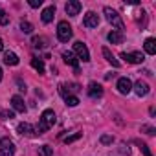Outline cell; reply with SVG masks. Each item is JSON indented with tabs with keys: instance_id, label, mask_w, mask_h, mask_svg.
I'll return each instance as SVG.
<instances>
[{
	"instance_id": "6da1fadb",
	"label": "cell",
	"mask_w": 156,
	"mask_h": 156,
	"mask_svg": "<svg viewBox=\"0 0 156 156\" xmlns=\"http://www.w3.org/2000/svg\"><path fill=\"white\" fill-rule=\"evenodd\" d=\"M53 123H55V114H53V110H44L42 116H41L39 127H37L35 130H37L39 134H42V132H46L50 127H53Z\"/></svg>"
},
{
	"instance_id": "7a4b0ae2",
	"label": "cell",
	"mask_w": 156,
	"mask_h": 156,
	"mask_svg": "<svg viewBox=\"0 0 156 156\" xmlns=\"http://www.w3.org/2000/svg\"><path fill=\"white\" fill-rule=\"evenodd\" d=\"M72 35H73L72 26H70L66 20H61V22L57 24V37H59V41H61V42H68V41L72 39Z\"/></svg>"
},
{
	"instance_id": "3957f363",
	"label": "cell",
	"mask_w": 156,
	"mask_h": 156,
	"mask_svg": "<svg viewBox=\"0 0 156 156\" xmlns=\"http://www.w3.org/2000/svg\"><path fill=\"white\" fill-rule=\"evenodd\" d=\"M105 15H107V20L114 26V28H118V31H121V30H125V24H123V20H121V17L118 15V11H114L112 8H105Z\"/></svg>"
},
{
	"instance_id": "277c9868",
	"label": "cell",
	"mask_w": 156,
	"mask_h": 156,
	"mask_svg": "<svg viewBox=\"0 0 156 156\" xmlns=\"http://www.w3.org/2000/svg\"><path fill=\"white\" fill-rule=\"evenodd\" d=\"M73 51L77 53V57L79 59H83L85 62H88L90 61V53H88V48L81 42V41H77V42H73Z\"/></svg>"
},
{
	"instance_id": "5b68a950",
	"label": "cell",
	"mask_w": 156,
	"mask_h": 156,
	"mask_svg": "<svg viewBox=\"0 0 156 156\" xmlns=\"http://www.w3.org/2000/svg\"><path fill=\"white\" fill-rule=\"evenodd\" d=\"M121 59L129 64H140L145 61V55L141 51H134V53H121Z\"/></svg>"
},
{
	"instance_id": "8992f818",
	"label": "cell",
	"mask_w": 156,
	"mask_h": 156,
	"mask_svg": "<svg viewBox=\"0 0 156 156\" xmlns=\"http://www.w3.org/2000/svg\"><path fill=\"white\" fill-rule=\"evenodd\" d=\"M0 156H13L15 154V145L9 141V140H6V138H2L0 140Z\"/></svg>"
},
{
	"instance_id": "52a82bcc",
	"label": "cell",
	"mask_w": 156,
	"mask_h": 156,
	"mask_svg": "<svg viewBox=\"0 0 156 156\" xmlns=\"http://www.w3.org/2000/svg\"><path fill=\"white\" fill-rule=\"evenodd\" d=\"M62 59H64L66 64H70V66L75 70V73H79V59H77L72 51H64V53H62Z\"/></svg>"
},
{
	"instance_id": "ba28073f",
	"label": "cell",
	"mask_w": 156,
	"mask_h": 156,
	"mask_svg": "<svg viewBox=\"0 0 156 156\" xmlns=\"http://www.w3.org/2000/svg\"><path fill=\"white\" fill-rule=\"evenodd\" d=\"M64 9H66V13L70 17H75V15H79V11H81V2H79V0H70V2H66Z\"/></svg>"
},
{
	"instance_id": "9c48e42d",
	"label": "cell",
	"mask_w": 156,
	"mask_h": 156,
	"mask_svg": "<svg viewBox=\"0 0 156 156\" xmlns=\"http://www.w3.org/2000/svg\"><path fill=\"white\" fill-rule=\"evenodd\" d=\"M118 90H119V94H123V96H127V94L132 90V83H130L129 77H119V79H118Z\"/></svg>"
},
{
	"instance_id": "30bf717a",
	"label": "cell",
	"mask_w": 156,
	"mask_h": 156,
	"mask_svg": "<svg viewBox=\"0 0 156 156\" xmlns=\"http://www.w3.org/2000/svg\"><path fill=\"white\" fill-rule=\"evenodd\" d=\"M83 24H85V28H98V24H99V17H98L94 11H88V13L85 15Z\"/></svg>"
},
{
	"instance_id": "8fae6325",
	"label": "cell",
	"mask_w": 156,
	"mask_h": 156,
	"mask_svg": "<svg viewBox=\"0 0 156 156\" xmlns=\"http://www.w3.org/2000/svg\"><path fill=\"white\" fill-rule=\"evenodd\" d=\"M11 105H13V108H15L17 112H20V114L26 112V105H24V99H22L20 96H13V98H11Z\"/></svg>"
},
{
	"instance_id": "7c38bea8",
	"label": "cell",
	"mask_w": 156,
	"mask_h": 156,
	"mask_svg": "<svg viewBox=\"0 0 156 156\" xmlns=\"http://www.w3.org/2000/svg\"><path fill=\"white\" fill-rule=\"evenodd\" d=\"M88 94H90V98H101V96H103V87L92 81V83L88 85Z\"/></svg>"
},
{
	"instance_id": "4fadbf2b",
	"label": "cell",
	"mask_w": 156,
	"mask_h": 156,
	"mask_svg": "<svg viewBox=\"0 0 156 156\" xmlns=\"http://www.w3.org/2000/svg\"><path fill=\"white\" fill-rule=\"evenodd\" d=\"M17 130H19L20 134H24V136H31V138H33V136L37 134V130H35V129H33V127H31L30 123H20Z\"/></svg>"
},
{
	"instance_id": "5bb4252c",
	"label": "cell",
	"mask_w": 156,
	"mask_h": 156,
	"mask_svg": "<svg viewBox=\"0 0 156 156\" xmlns=\"http://www.w3.org/2000/svg\"><path fill=\"white\" fill-rule=\"evenodd\" d=\"M53 17H55V8H53V6H50V8H46V9L42 11V22H44V24H50V22L53 20Z\"/></svg>"
},
{
	"instance_id": "9a60e30c",
	"label": "cell",
	"mask_w": 156,
	"mask_h": 156,
	"mask_svg": "<svg viewBox=\"0 0 156 156\" xmlns=\"http://www.w3.org/2000/svg\"><path fill=\"white\" fill-rule=\"evenodd\" d=\"M123 31H118V30H114V31H110L108 33V41L112 42V44H121L123 42Z\"/></svg>"
},
{
	"instance_id": "2e32d148",
	"label": "cell",
	"mask_w": 156,
	"mask_h": 156,
	"mask_svg": "<svg viewBox=\"0 0 156 156\" xmlns=\"http://www.w3.org/2000/svg\"><path fill=\"white\" fill-rule=\"evenodd\" d=\"M4 62H6L8 66H17V64H19V57H17V53H13V51H6V53H4Z\"/></svg>"
},
{
	"instance_id": "e0dca14e",
	"label": "cell",
	"mask_w": 156,
	"mask_h": 156,
	"mask_svg": "<svg viewBox=\"0 0 156 156\" xmlns=\"http://www.w3.org/2000/svg\"><path fill=\"white\" fill-rule=\"evenodd\" d=\"M134 92L141 98V96H147L149 94V85L147 83H143V81H138L136 85H134Z\"/></svg>"
},
{
	"instance_id": "ac0fdd59",
	"label": "cell",
	"mask_w": 156,
	"mask_h": 156,
	"mask_svg": "<svg viewBox=\"0 0 156 156\" xmlns=\"http://www.w3.org/2000/svg\"><path fill=\"white\" fill-rule=\"evenodd\" d=\"M103 55H105V59H107V61H108L114 68H119V61H118V59L110 53V50H108V48H103Z\"/></svg>"
},
{
	"instance_id": "d6986e66",
	"label": "cell",
	"mask_w": 156,
	"mask_h": 156,
	"mask_svg": "<svg viewBox=\"0 0 156 156\" xmlns=\"http://www.w3.org/2000/svg\"><path fill=\"white\" fill-rule=\"evenodd\" d=\"M143 46H145V51H147L149 55H154V53H156V41H154V39H147Z\"/></svg>"
},
{
	"instance_id": "ffe728a7",
	"label": "cell",
	"mask_w": 156,
	"mask_h": 156,
	"mask_svg": "<svg viewBox=\"0 0 156 156\" xmlns=\"http://www.w3.org/2000/svg\"><path fill=\"white\" fill-rule=\"evenodd\" d=\"M31 66L39 72V73H44V62L41 61V59H37V57H33L31 59Z\"/></svg>"
},
{
	"instance_id": "44dd1931",
	"label": "cell",
	"mask_w": 156,
	"mask_h": 156,
	"mask_svg": "<svg viewBox=\"0 0 156 156\" xmlns=\"http://www.w3.org/2000/svg\"><path fill=\"white\" fill-rule=\"evenodd\" d=\"M53 154V149L50 147V145H42V147H39V156H51Z\"/></svg>"
},
{
	"instance_id": "7402d4cb",
	"label": "cell",
	"mask_w": 156,
	"mask_h": 156,
	"mask_svg": "<svg viewBox=\"0 0 156 156\" xmlns=\"http://www.w3.org/2000/svg\"><path fill=\"white\" fill-rule=\"evenodd\" d=\"M31 42H33L35 48H44V46H46V39H44V37H33Z\"/></svg>"
},
{
	"instance_id": "603a6c76",
	"label": "cell",
	"mask_w": 156,
	"mask_h": 156,
	"mask_svg": "<svg viewBox=\"0 0 156 156\" xmlns=\"http://www.w3.org/2000/svg\"><path fill=\"white\" fill-rule=\"evenodd\" d=\"M81 136H83L81 132H75V134H72V136H66V138H64V143H66V145H70V143H73L75 140H79Z\"/></svg>"
},
{
	"instance_id": "cb8c5ba5",
	"label": "cell",
	"mask_w": 156,
	"mask_h": 156,
	"mask_svg": "<svg viewBox=\"0 0 156 156\" xmlns=\"http://www.w3.org/2000/svg\"><path fill=\"white\" fill-rule=\"evenodd\" d=\"M64 101H66V105H68V107H75V105H79V99H77L75 96H66V98H64Z\"/></svg>"
},
{
	"instance_id": "d4e9b609",
	"label": "cell",
	"mask_w": 156,
	"mask_h": 156,
	"mask_svg": "<svg viewBox=\"0 0 156 156\" xmlns=\"http://www.w3.org/2000/svg\"><path fill=\"white\" fill-rule=\"evenodd\" d=\"M20 30H22L24 33H31V31H33V26H31L30 22H26V20H22V22H20Z\"/></svg>"
},
{
	"instance_id": "484cf974",
	"label": "cell",
	"mask_w": 156,
	"mask_h": 156,
	"mask_svg": "<svg viewBox=\"0 0 156 156\" xmlns=\"http://www.w3.org/2000/svg\"><path fill=\"white\" fill-rule=\"evenodd\" d=\"M0 24H2V26H8L9 24V17L6 15L4 9H0Z\"/></svg>"
},
{
	"instance_id": "4316f807",
	"label": "cell",
	"mask_w": 156,
	"mask_h": 156,
	"mask_svg": "<svg viewBox=\"0 0 156 156\" xmlns=\"http://www.w3.org/2000/svg\"><path fill=\"white\" fill-rule=\"evenodd\" d=\"M13 118V112L11 110H0V119L6 121V119H11Z\"/></svg>"
},
{
	"instance_id": "83f0119b",
	"label": "cell",
	"mask_w": 156,
	"mask_h": 156,
	"mask_svg": "<svg viewBox=\"0 0 156 156\" xmlns=\"http://www.w3.org/2000/svg\"><path fill=\"white\" fill-rule=\"evenodd\" d=\"M141 132H145V134H149V136H152L156 130H154V127H149V125H141Z\"/></svg>"
},
{
	"instance_id": "f1b7e54d",
	"label": "cell",
	"mask_w": 156,
	"mask_h": 156,
	"mask_svg": "<svg viewBox=\"0 0 156 156\" xmlns=\"http://www.w3.org/2000/svg\"><path fill=\"white\" fill-rule=\"evenodd\" d=\"M140 149H141V152H143L145 156H152V152L149 151V147H147L145 143H140Z\"/></svg>"
},
{
	"instance_id": "f546056e",
	"label": "cell",
	"mask_w": 156,
	"mask_h": 156,
	"mask_svg": "<svg viewBox=\"0 0 156 156\" xmlns=\"http://www.w3.org/2000/svg\"><path fill=\"white\" fill-rule=\"evenodd\" d=\"M112 141H114V138H112V136H107V134H105V136H101V143L108 145V143H112Z\"/></svg>"
},
{
	"instance_id": "4dcf8cb0",
	"label": "cell",
	"mask_w": 156,
	"mask_h": 156,
	"mask_svg": "<svg viewBox=\"0 0 156 156\" xmlns=\"http://www.w3.org/2000/svg\"><path fill=\"white\" fill-rule=\"evenodd\" d=\"M31 8H39V6H42V0H30V2H28Z\"/></svg>"
},
{
	"instance_id": "1f68e13d",
	"label": "cell",
	"mask_w": 156,
	"mask_h": 156,
	"mask_svg": "<svg viewBox=\"0 0 156 156\" xmlns=\"http://www.w3.org/2000/svg\"><path fill=\"white\" fill-rule=\"evenodd\" d=\"M4 50V42H2V39H0V51Z\"/></svg>"
},
{
	"instance_id": "d6a6232c",
	"label": "cell",
	"mask_w": 156,
	"mask_h": 156,
	"mask_svg": "<svg viewBox=\"0 0 156 156\" xmlns=\"http://www.w3.org/2000/svg\"><path fill=\"white\" fill-rule=\"evenodd\" d=\"M0 81H2V68H0Z\"/></svg>"
}]
</instances>
